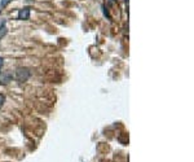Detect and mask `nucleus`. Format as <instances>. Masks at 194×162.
<instances>
[{
	"label": "nucleus",
	"instance_id": "1",
	"mask_svg": "<svg viewBox=\"0 0 194 162\" xmlns=\"http://www.w3.org/2000/svg\"><path fill=\"white\" fill-rule=\"evenodd\" d=\"M31 75V71L30 69H27V67H18L17 70H16V80L19 83H24L26 80L30 78Z\"/></svg>",
	"mask_w": 194,
	"mask_h": 162
},
{
	"label": "nucleus",
	"instance_id": "2",
	"mask_svg": "<svg viewBox=\"0 0 194 162\" xmlns=\"http://www.w3.org/2000/svg\"><path fill=\"white\" fill-rule=\"evenodd\" d=\"M29 18H30V8L25 6V8L19 9L17 14V19H19V21H27Z\"/></svg>",
	"mask_w": 194,
	"mask_h": 162
},
{
	"label": "nucleus",
	"instance_id": "3",
	"mask_svg": "<svg viewBox=\"0 0 194 162\" xmlns=\"http://www.w3.org/2000/svg\"><path fill=\"white\" fill-rule=\"evenodd\" d=\"M12 80V73L11 71H3L0 73V84H8Z\"/></svg>",
	"mask_w": 194,
	"mask_h": 162
},
{
	"label": "nucleus",
	"instance_id": "4",
	"mask_svg": "<svg viewBox=\"0 0 194 162\" xmlns=\"http://www.w3.org/2000/svg\"><path fill=\"white\" fill-rule=\"evenodd\" d=\"M6 34V27H5V21H3L1 26H0V39H1L4 35Z\"/></svg>",
	"mask_w": 194,
	"mask_h": 162
},
{
	"label": "nucleus",
	"instance_id": "5",
	"mask_svg": "<svg viewBox=\"0 0 194 162\" xmlns=\"http://www.w3.org/2000/svg\"><path fill=\"white\" fill-rule=\"evenodd\" d=\"M11 1H12V0H1V3H0V6H1V8H5V6L8 5Z\"/></svg>",
	"mask_w": 194,
	"mask_h": 162
},
{
	"label": "nucleus",
	"instance_id": "6",
	"mask_svg": "<svg viewBox=\"0 0 194 162\" xmlns=\"http://www.w3.org/2000/svg\"><path fill=\"white\" fill-rule=\"evenodd\" d=\"M4 101H5V96L0 93V108H1V106L4 105Z\"/></svg>",
	"mask_w": 194,
	"mask_h": 162
},
{
	"label": "nucleus",
	"instance_id": "7",
	"mask_svg": "<svg viewBox=\"0 0 194 162\" xmlns=\"http://www.w3.org/2000/svg\"><path fill=\"white\" fill-rule=\"evenodd\" d=\"M3 64H4V60H3V58H1V57H0V67H1V66H3Z\"/></svg>",
	"mask_w": 194,
	"mask_h": 162
}]
</instances>
